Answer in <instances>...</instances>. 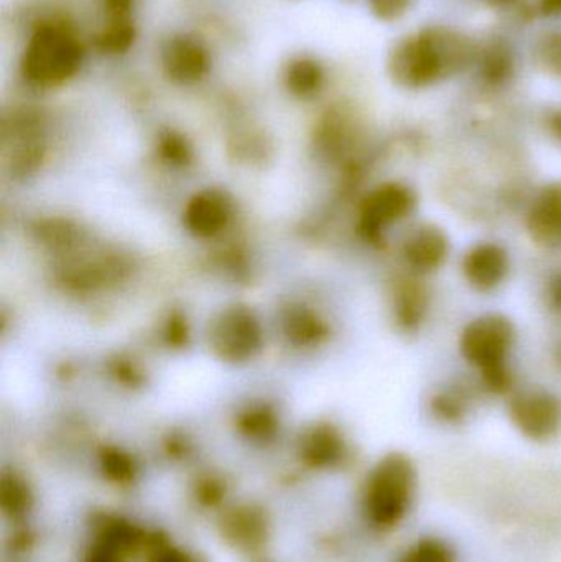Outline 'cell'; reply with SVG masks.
Segmentation results:
<instances>
[{"instance_id": "obj_32", "label": "cell", "mask_w": 561, "mask_h": 562, "mask_svg": "<svg viewBox=\"0 0 561 562\" xmlns=\"http://www.w3.org/2000/svg\"><path fill=\"white\" fill-rule=\"evenodd\" d=\"M494 2H497V3H509V2H513V0H494Z\"/></svg>"}, {"instance_id": "obj_15", "label": "cell", "mask_w": 561, "mask_h": 562, "mask_svg": "<svg viewBox=\"0 0 561 562\" xmlns=\"http://www.w3.org/2000/svg\"><path fill=\"white\" fill-rule=\"evenodd\" d=\"M474 68L484 85L501 88L516 75V56L506 40L494 36L478 45Z\"/></svg>"}, {"instance_id": "obj_19", "label": "cell", "mask_w": 561, "mask_h": 562, "mask_svg": "<svg viewBox=\"0 0 561 562\" xmlns=\"http://www.w3.org/2000/svg\"><path fill=\"white\" fill-rule=\"evenodd\" d=\"M138 38L135 20L125 22H102L92 36V46L104 56L127 55Z\"/></svg>"}, {"instance_id": "obj_16", "label": "cell", "mask_w": 561, "mask_h": 562, "mask_svg": "<svg viewBox=\"0 0 561 562\" xmlns=\"http://www.w3.org/2000/svg\"><path fill=\"white\" fill-rule=\"evenodd\" d=\"M223 535L237 550H257L267 538L266 515L250 505L234 508L224 517Z\"/></svg>"}, {"instance_id": "obj_12", "label": "cell", "mask_w": 561, "mask_h": 562, "mask_svg": "<svg viewBox=\"0 0 561 562\" xmlns=\"http://www.w3.org/2000/svg\"><path fill=\"white\" fill-rule=\"evenodd\" d=\"M527 233L543 249L561 247V183H552L534 198L526 217Z\"/></svg>"}, {"instance_id": "obj_23", "label": "cell", "mask_w": 561, "mask_h": 562, "mask_svg": "<svg viewBox=\"0 0 561 562\" xmlns=\"http://www.w3.org/2000/svg\"><path fill=\"white\" fill-rule=\"evenodd\" d=\"M397 562H455V554L445 541L422 538L412 544Z\"/></svg>"}, {"instance_id": "obj_1", "label": "cell", "mask_w": 561, "mask_h": 562, "mask_svg": "<svg viewBox=\"0 0 561 562\" xmlns=\"http://www.w3.org/2000/svg\"><path fill=\"white\" fill-rule=\"evenodd\" d=\"M478 45L467 33L451 26H424L392 46L389 78L408 91L434 88L474 66Z\"/></svg>"}, {"instance_id": "obj_17", "label": "cell", "mask_w": 561, "mask_h": 562, "mask_svg": "<svg viewBox=\"0 0 561 562\" xmlns=\"http://www.w3.org/2000/svg\"><path fill=\"white\" fill-rule=\"evenodd\" d=\"M428 291L420 281L404 279L394 290V317L401 330L414 334L420 329L428 314Z\"/></svg>"}, {"instance_id": "obj_28", "label": "cell", "mask_w": 561, "mask_h": 562, "mask_svg": "<svg viewBox=\"0 0 561 562\" xmlns=\"http://www.w3.org/2000/svg\"><path fill=\"white\" fill-rule=\"evenodd\" d=\"M148 562H194L190 554L184 553L178 548L168 547V544H158L152 550Z\"/></svg>"}, {"instance_id": "obj_6", "label": "cell", "mask_w": 561, "mask_h": 562, "mask_svg": "<svg viewBox=\"0 0 561 562\" xmlns=\"http://www.w3.org/2000/svg\"><path fill=\"white\" fill-rule=\"evenodd\" d=\"M165 78L177 86L200 85L213 68L210 48L194 33L178 32L165 40L160 49Z\"/></svg>"}, {"instance_id": "obj_25", "label": "cell", "mask_w": 561, "mask_h": 562, "mask_svg": "<svg viewBox=\"0 0 561 562\" xmlns=\"http://www.w3.org/2000/svg\"><path fill=\"white\" fill-rule=\"evenodd\" d=\"M289 333L290 336L299 337L302 342H306V340H316L322 337L325 334V326L313 314L299 313L290 317Z\"/></svg>"}, {"instance_id": "obj_24", "label": "cell", "mask_w": 561, "mask_h": 562, "mask_svg": "<svg viewBox=\"0 0 561 562\" xmlns=\"http://www.w3.org/2000/svg\"><path fill=\"white\" fill-rule=\"evenodd\" d=\"M415 0H368L369 10L381 22H399L407 15Z\"/></svg>"}, {"instance_id": "obj_22", "label": "cell", "mask_w": 561, "mask_h": 562, "mask_svg": "<svg viewBox=\"0 0 561 562\" xmlns=\"http://www.w3.org/2000/svg\"><path fill=\"white\" fill-rule=\"evenodd\" d=\"M0 505L10 517H20L32 505V495L22 479L5 474L0 482Z\"/></svg>"}, {"instance_id": "obj_7", "label": "cell", "mask_w": 561, "mask_h": 562, "mask_svg": "<svg viewBox=\"0 0 561 562\" xmlns=\"http://www.w3.org/2000/svg\"><path fill=\"white\" fill-rule=\"evenodd\" d=\"M510 422L532 441H549L561 428V402L546 390H524L510 398Z\"/></svg>"}, {"instance_id": "obj_13", "label": "cell", "mask_w": 561, "mask_h": 562, "mask_svg": "<svg viewBox=\"0 0 561 562\" xmlns=\"http://www.w3.org/2000/svg\"><path fill=\"white\" fill-rule=\"evenodd\" d=\"M138 541L137 528L127 521L119 518L105 520L86 554V562H124L134 553Z\"/></svg>"}, {"instance_id": "obj_2", "label": "cell", "mask_w": 561, "mask_h": 562, "mask_svg": "<svg viewBox=\"0 0 561 562\" xmlns=\"http://www.w3.org/2000/svg\"><path fill=\"white\" fill-rule=\"evenodd\" d=\"M86 46L76 26L63 16L36 20L20 55L23 81L40 91L63 88L81 71Z\"/></svg>"}, {"instance_id": "obj_11", "label": "cell", "mask_w": 561, "mask_h": 562, "mask_svg": "<svg viewBox=\"0 0 561 562\" xmlns=\"http://www.w3.org/2000/svg\"><path fill=\"white\" fill-rule=\"evenodd\" d=\"M233 206L229 198L217 190H204L188 201L183 223L193 236L210 239L226 229Z\"/></svg>"}, {"instance_id": "obj_4", "label": "cell", "mask_w": 561, "mask_h": 562, "mask_svg": "<svg viewBox=\"0 0 561 562\" xmlns=\"http://www.w3.org/2000/svg\"><path fill=\"white\" fill-rule=\"evenodd\" d=\"M415 492V468L401 452L382 458L369 472L364 487V514L378 530H389L404 520Z\"/></svg>"}, {"instance_id": "obj_26", "label": "cell", "mask_w": 561, "mask_h": 562, "mask_svg": "<svg viewBox=\"0 0 561 562\" xmlns=\"http://www.w3.org/2000/svg\"><path fill=\"white\" fill-rule=\"evenodd\" d=\"M102 468H104L105 475L114 482L131 481L134 475V464L131 458L122 454L121 451H108L102 458Z\"/></svg>"}, {"instance_id": "obj_31", "label": "cell", "mask_w": 561, "mask_h": 562, "mask_svg": "<svg viewBox=\"0 0 561 562\" xmlns=\"http://www.w3.org/2000/svg\"><path fill=\"white\" fill-rule=\"evenodd\" d=\"M549 303L553 310L560 311L561 313V273L556 277L552 281H550L549 291Z\"/></svg>"}, {"instance_id": "obj_3", "label": "cell", "mask_w": 561, "mask_h": 562, "mask_svg": "<svg viewBox=\"0 0 561 562\" xmlns=\"http://www.w3.org/2000/svg\"><path fill=\"white\" fill-rule=\"evenodd\" d=\"M516 342L514 324L503 314H484L467 324L460 349L464 360L480 372L481 383L491 393L503 395L513 386L507 360Z\"/></svg>"}, {"instance_id": "obj_21", "label": "cell", "mask_w": 561, "mask_h": 562, "mask_svg": "<svg viewBox=\"0 0 561 562\" xmlns=\"http://www.w3.org/2000/svg\"><path fill=\"white\" fill-rule=\"evenodd\" d=\"M534 61L550 78L561 82V30H550L537 38Z\"/></svg>"}, {"instance_id": "obj_27", "label": "cell", "mask_w": 561, "mask_h": 562, "mask_svg": "<svg viewBox=\"0 0 561 562\" xmlns=\"http://www.w3.org/2000/svg\"><path fill=\"white\" fill-rule=\"evenodd\" d=\"M135 9H137V0H99V10L104 22L135 20Z\"/></svg>"}, {"instance_id": "obj_30", "label": "cell", "mask_w": 561, "mask_h": 562, "mask_svg": "<svg viewBox=\"0 0 561 562\" xmlns=\"http://www.w3.org/2000/svg\"><path fill=\"white\" fill-rule=\"evenodd\" d=\"M537 10L540 15L549 19H561V0H539Z\"/></svg>"}, {"instance_id": "obj_9", "label": "cell", "mask_w": 561, "mask_h": 562, "mask_svg": "<svg viewBox=\"0 0 561 562\" xmlns=\"http://www.w3.org/2000/svg\"><path fill=\"white\" fill-rule=\"evenodd\" d=\"M402 256L417 276L437 272L450 256V240L440 227L420 224L402 243Z\"/></svg>"}, {"instance_id": "obj_29", "label": "cell", "mask_w": 561, "mask_h": 562, "mask_svg": "<svg viewBox=\"0 0 561 562\" xmlns=\"http://www.w3.org/2000/svg\"><path fill=\"white\" fill-rule=\"evenodd\" d=\"M547 132L561 144V109H552L546 115Z\"/></svg>"}, {"instance_id": "obj_20", "label": "cell", "mask_w": 561, "mask_h": 562, "mask_svg": "<svg viewBox=\"0 0 561 562\" xmlns=\"http://www.w3.org/2000/svg\"><path fill=\"white\" fill-rule=\"evenodd\" d=\"M430 409L438 422L457 425L470 412V395L460 386L440 390L437 395L431 396Z\"/></svg>"}, {"instance_id": "obj_8", "label": "cell", "mask_w": 561, "mask_h": 562, "mask_svg": "<svg viewBox=\"0 0 561 562\" xmlns=\"http://www.w3.org/2000/svg\"><path fill=\"white\" fill-rule=\"evenodd\" d=\"M210 340L221 359L240 362L259 350L262 334L253 313L243 307H233L217 317Z\"/></svg>"}, {"instance_id": "obj_10", "label": "cell", "mask_w": 561, "mask_h": 562, "mask_svg": "<svg viewBox=\"0 0 561 562\" xmlns=\"http://www.w3.org/2000/svg\"><path fill=\"white\" fill-rule=\"evenodd\" d=\"M509 254L500 244L480 243L464 256L461 269L464 280L481 293L496 290L509 273Z\"/></svg>"}, {"instance_id": "obj_18", "label": "cell", "mask_w": 561, "mask_h": 562, "mask_svg": "<svg viewBox=\"0 0 561 562\" xmlns=\"http://www.w3.org/2000/svg\"><path fill=\"white\" fill-rule=\"evenodd\" d=\"M346 441L333 426L313 428L302 441V458L312 468L328 469L338 465L346 458Z\"/></svg>"}, {"instance_id": "obj_14", "label": "cell", "mask_w": 561, "mask_h": 562, "mask_svg": "<svg viewBox=\"0 0 561 562\" xmlns=\"http://www.w3.org/2000/svg\"><path fill=\"white\" fill-rule=\"evenodd\" d=\"M282 82L285 91L300 101H312L326 86V68L312 55H295L283 65Z\"/></svg>"}, {"instance_id": "obj_5", "label": "cell", "mask_w": 561, "mask_h": 562, "mask_svg": "<svg viewBox=\"0 0 561 562\" xmlns=\"http://www.w3.org/2000/svg\"><path fill=\"white\" fill-rule=\"evenodd\" d=\"M417 196L407 184L391 181L374 188L359 210V229L366 239L381 243L385 231L412 216Z\"/></svg>"}]
</instances>
